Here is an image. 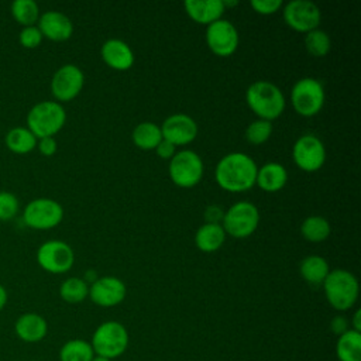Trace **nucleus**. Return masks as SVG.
<instances>
[{"instance_id": "obj_1", "label": "nucleus", "mask_w": 361, "mask_h": 361, "mask_svg": "<svg viewBox=\"0 0 361 361\" xmlns=\"http://www.w3.org/2000/svg\"><path fill=\"white\" fill-rule=\"evenodd\" d=\"M257 171L258 166L250 155L244 152H230L217 162L214 178L224 190L244 192L255 185Z\"/></svg>"}, {"instance_id": "obj_2", "label": "nucleus", "mask_w": 361, "mask_h": 361, "mask_svg": "<svg viewBox=\"0 0 361 361\" xmlns=\"http://www.w3.org/2000/svg\"><path fill=\"white\" fill-rule=\"evenodd\" d=\"M245 102L259 118L268 121L278 118L285 109V97L281 89L268 80L251 83L245 92Z\"/></svg>"}, {"instance_id": "obj_3", "label": "nucleus", "mask_w": 361, "mask_h": 361, "mask_svg": "<svg viewBox=\"0 0 361 361\" xmlns=\"http://www.w3.org/2000/svg\"><path fill=\"white\" fill-rule=\"evenodd\" d=\"M322 285L327 302L336 310H348L358 299V281L355 275L347 269L330 271Z\"/></svg>"}, {"instance_id": "obj_4", "label": "nucleus", "mask_w": 361, "mask_h": 361, "mask_svg": "<svg viewBox=\"0 0 361 361\" xmlns=\"http://www.w3.org/2000/svg\"><path fill=\"white\" fill-rule=\"evenodd\" d=\"M66 113L61 103L44 100L34 104L27 114V128L37 137H54L65 124Z\"/></svg>"}, {"instance_id": "obj_5", "label": "nucleus", "mask_w": 361, "mask_h": 361, "mask_svg": "<svg viewBox=\"0 0 361 361\" xmlns=\"http://www.w3.org/2000/svg\"><path fill=\"white\" fill-rule=\"evenodd\" d=\"M90 345L94 355L109 360L120 357L128 347L127 329L114 320L102 323L93 333Z\"/></svg>"}, {"instance_id": "obj_6", "label": "nucleus", "mask_w": 361, "mask_h": 361, "mask_svg": "<svg viewBox=\"0 0 361 361\" xmlns=\"http://www.w3.org/2000/svg\"><path fill=\"white\" fill-rule=\"evenodd\" d=\"M259 223V210L258 207L247 200L234 203L224 212L221 227L226 234H230L235 238H245L251 235Z\"/></svg>"}, {"instance_id": "obj_7", "label": "nucleus", "mask_w": 361, "mask_h": 361, "mask_svg": "<svg viewBox=\"0 0 361 361\" xmlns=\"http://www.w3.org/2000/svg\"><path fill=\"white\" fill-rule=\"evenodd\" d=\"M326 93L320 80L314 78L299 79L290 90V102L298 114L303 117L316 116L324 104Z\"/></svg>"}, {"instance_id": "obj_8", "label": "nucleus", "mask_w": 361, "mask_h": 361, "mask_svg": "<svg viewBox=\"0 0 361 361\" xmlns=\"http://www.w3.org/2000/svg\"><path fill=\"white\" fill-rule=\"evenodd\" d=\"M203 161L192 149L175 152L169 162V176L175 185L180 188H192L197 185L203 176Z\"/></svg>"}, {"instance_id": "obj_9", "label": "nucleus", "mask_w": 361, "mask_h": 361, "mask_svg": "<svg viewBox=\"0 0 361 361\" xmlns=\"http://www.w3.org/2000/svg\"><path fill=\"white\" fill-rule=\"evenodd\" d=\"M25 224L35 230H49L58 226L63 219L61 203L49 197H38L31 200L23 213Z\"/></svg>"}, {"instance_id": "obj_10", "label": "nucleus", "mask_w": 361, "mask_h": 361, "mask_svg": "<svg viewBox=\"0 0 361 361\" xmlns=\"http://www.w3.org/2000/svg\"><path fill=\"white\" fill-rule=\"evenodd\" d=\"M39 267L51 274H63L69 271L75 261L71 245L61 240H49L39 245L37 251Z\"/></svg>"}, {"instance_id": "obj_11", "label": "nucleus", "mask_w": 361, "mask_h": 361, "mask_svg": "<svg viewBox=\"0 0 361 361\" xmlns=\"http://www.w3.org/2000/svg\"><path fill=\"white\" fill-rule=\"evenodd\" d=\"M292 157L300 169L314 172L320 169L326 161V148L319 137L314 134H305L293 144Z\"/></svg>"}, {"instance_id": "obj_12", "label": "nucleus", "mask_w": 361, "mask_h": 361, "mask_svg": "<svg viewBox=\"0 0 361 361\" xmlns=\"http://www.w3.org/2000/svg\"><path fill=\"white\" fill-rule=\"evenodd\" d=\"M85 83L82 69L73 63H65L58 68L51 79V92L59 102H69L75 99Z\"/></svg>"}, {"instance_id": "obj_13", "label": "nucleus", "mask_w": 361, "mask_h": 361, "mask_svg": "<svg viewBox=\"0 0 361 361\" xmlns=\"http://www.w3.org/2000/svg\"><path fill=\"white\" fill-rule=\"evenodd\" d=\"M286 24L300 32H309L320 24V8L310 0H292L283 7Z\"/></svg>"}, {"instance_id": "obj_14", "label": "nucleus", "mask_w": 361, "mask_h": 361, "mask_svg": "<svg viewBox=\"0 0 361 361\" xmlns=\"http://www.w3.org/2000/svg\"><path fill=\"white\" fill-rule=\"evenodd\" d=\"M206 42L213 54L228 56L238 47V31L228 20L219 18L207 25Z\"/></svg>"}, {"instance_id": "obj_15", "label": "nucleus", "mask_w": 361, "mask_h": 361, "mask_svg": "<svg viewBox=\"0 0 361 361\" xmlns=\"http://www.w3.org/2000/svg\"><path fill=\"white\" fill-rule=\"evenodd\" d=\"M162 138L176 145H186L192 142L197 135V124L196 121L185 114L175 113L166 117L161 126Z\"/></svg>"}, {"instance_id": "obj_16", "label": "nucleus", "mask_w": 361, "mask_h": 361, "mask_svg": "<svg viewBox=\"0 0 361 361\" xmlns=\"http://www.w3.org/2000/svg\"><path fill=\"white\" fill-rule=\"evenodd\" d=\"M126 295H127V288L124 282L116 276L97 278L89 286L90 299L102 307H111L121 303Z\"/></svg>"}, {"instance_id": "obj_17", "label": "nucleus", "mask_w": 361, "mask_h": 361, "mask_svg": "<svg viewBox=\"0 0 361 361\" xmlns=\"http://www.w3.org/2000/svg\"><path fill=\"white\" fill-rule=\"evenodd\" d=\"M42 34V37H47L52 41H65L71 38L73 32V24L71 18L56 10L45 11L38 18L37 25Z\"/></svg>"}, {"instance_id": "obj_18", "label": "nucleus", "mask_w": 361, "mask_h": 361, "mask_svg": "<svg viewBox=\"0 0 361 361\" xmlns=\"http://www.w3.org/2000/svg\"><path fill=\"white\" fill-rule=\"evenodd\" d=\"M102 59L116 71H127L134 63V52L127 42L118 38L107 39L100 49Z\"/></svg>"}, {"instance_id": "obj_19", "label": "nucleus", "mask_w": 361, "mask_h": 361, "mask_svg": "<svg viewBox=\"0 0 361 361\" xmlns=\"http://www.w3.org/2000/svg\"><path fill=\"white\" fill-rule=\"evenodd\" d=\"M17 337L24 343H38L48 333L47 320L34 312L23 313L14 323Z\"/></svg>"}, {"instance_id": "obj_20", "label": "nucleus", "mask_w": 361, "mask_h": 361, "mask_svg": "<svg viewBox=\"0 0 361 361\" xmlns=\"http://www.w3.org/2000/svg\"><path fill=\"white\" fill-rule=\"evenodd\" d=\"M185 10L193 21L209 25L221 18L224 4L223 0H186Z\"/></svg>"}, {"instance_id": "obj_21", "label": "nucleus", "mask_w": 361, "mask_h": 361, "mask_svg": "<svg viewBox=\"0 0 361 361\" xmlns=\"http://www.w3.org/2000/svg\"><path fill=\"white\" fill-rule=\"evenodd\" d=\"M288 172L283 165L278 162H268L258 168L255 183L265 192H276L285 186Z\"/></svg>"}, {"instance_id": "obj_22", "label": "nucleus", "mask_w": 361, "mask_h": 361, "mask_svg": "<svg viewBox=\"0 0 361 361\" xmlns=\"http://www.w3.org/2000/svg\"><path fill=\"white\" fill-rule=\"evenodd\" d=\"M226 240V231L221 224L204 223L200 226L195 235L196 247L203 252H214L217 251Z\"/></svg>"}, {"instance_id": "obj_23", "label": "nucleus", "mask_w": 361, "mask_h": 361, "mask_svg": "<svg viewBox=\"0 0 361 361\" xmlns=\"http://www.w3.org/2000/svg\"><path fill=\"white\" fill-rule=\"evenodd\" d=\"M336 355L340 361H361V333L350 329L338 336Z\"/></svg>"}, {"instance_id": "obj_24", "label": "nucleus", "mask_w": 361, "mask_h": 361, "mask_svg": "<svg viewBox=\"0 0 361 361\" xmlns=\"http://www.w3.org/2000/svg\"><path fill=\"white\" fill-rule=\"evenodd\" d=\"M300 276L310 285H322L330 272L327 261L320 255H309L302 259L299 267Z\"/></svg>"}, {"instance_id": "obj_25", "label": "nucleus", "mask_w": 361, "mask_h": 361, "mask_svg": "<svg viewBox=\"0 0 361 361\" xmlns=\"http://www.w3.org/2000/svg\"><path fill=\"white\" fill-rule=\"evenodd\" d=\"M131 138L141 149H155L162 140L161 127L152 121H142L134 127Z\"/></svg>"}, {"instance_id": "obj_26", "label": "nucleus", "mask_w": 361, "mask_h": 361, "mask_svg": "<svg viewBox=\"0 0 361 361\" xmlns=\"http://www.w3.org/2000/svg\"><path fill=\"white\" fill-rule=\"evenodd\" d=\"M6 145L16 154H27L37 147L38 138L27 127H13L6 134Z\"/></svg>"}, {"instance_id": "obj_27", "label": "nucleus", "mask_w": 361, "mask_h": 361, "mask_svg": "<svg viewBox=\"0 0 361 361\" xmlns=\"http://www.w3.org/2000/svg\"><path fill=\"white\" fill-rule=\"evenodd\" d=\"M93 357L90 343L82 338L68 340L59 350V361H92Z\"/></svg>"}, {"instance_id": "obj_28", "label": "nucleus", "mask_w": 361, "mask_h": 361, "mask_svg": "<svg viewBox=\"0 0 361 361\" xmlns=\"http://www.w3.org/2000/svg\"><path fill=\"white\" fill-rule=\"evenodd\" d=\"M330 223L323 216H309L300 224L302 235L312 243H320L330 235Z\"/></svg>"}, {"instance_id": "obj_29", "label": "nucleus", "mask_w": 361, "mask_h": 361, "mask_svg": "<svg viewBox=\"0 0 361 361\" xmlns=\"http://www.w3.org/2000/svg\"><path fill=\"white\" fill-rule=\"evenodd\" d=\"M59 295L68 303H80L89 296V285L82 278L71 276L61 283Z\"/></svg>"}, {"instance_id": "obj_30", "label": "nucleus", "mask_w": 361, "mask_h": 361, "mask_svg": "<svg viewBox=\"0 0 361 361\" xmlns=\"http://www.w3.org/2000/svg\"><path fill=\"white\" fill-rule=\"evenodd\" d=\"M11 14L24 27L35 25L41 16L39 7L34 0H14L11 3Z\"/></svg>"}, {"instance_id": "obj_31", "label": "nucleus", "mask_w": 361, "mask_h": 361, "mask_svg": "<svg viewBox=\"0 0 361 361\" xmlns=\"http://www.w3.org/2000/svg\"><path fill=\"white\" fill-rule=\"evenodd\" d=\"M305 47L313 56H324L331 47L330 37L326 31L314 28L305 35Z\"/></svg>"}, {"instance_id": "obj_32", "label": "nucleus", "mask_w": 361, "mask_h": 361, "mask_svg": "<svg viewBox=\"0 0 361 361\" xmlns=\"http://www.w3.org/2000/svg\"><path fill=\"white\" fill-rule=\"evenodd\" d=\"M271 133H272L271 121L258 118L251 124H248V127L245 128V138L251 144L259 145V144H264L271 137Z\"/></svg>"}, {"instance_id": "obj_33", "label": "nucleus", "mask_w": 361, "mask_h": 361, "mask_svg": "<svg viewBox=\"0 0 361 361\" xmlns=\"http://www.w3.org/2000/svg\"><path fill=\"white\" fill-rule=\"evenodd\" d=\"M18 212V199L14 193L0 192V220H11Z\"/></svg>"}, {"instance_id": "obj_34", "label": "nucleus", "mask_w": 361, "mask_h": 361, "mask_svg": "<svg viewBox=\"0 0 361 361\" xmlns=\"http://www.w3.org/2000/svg\"><path fill=\"white\" fill-rule=\"evenodd\" d=\"M42 38L44 37L37 25L23 27V30L20 31V35H18L21 45L25 48H37L41 44Z\"/></svg>"}, {"instance_id": "obj_35", "label": "nucleus", "mask_w": 361, "mask_h": 361, "mask_svg": "<svg viewBox=\"0 0 361 361\" xmlns=\"http://www.w3.org/2000/svg\"><path fill=\"white\" fill-rule=\"evenodd\" d=\"M251 7L258 13V14H274L282 7L281 0H251Z\"/></svg>"}, {"instance_id": "obj_36", "label": "nucleus", "mask_w": 361, "mask_h": 361, "mask_svg": "<svg viewBox=\"0 0 361 361\" xmlns=\"http://www.w3.org/2000/svg\"><path fill=\"white\" fill-rule=\"evenodd\" d=\"M37 147H38V149H39V152L42 155L51 157V155H54L56 152L58 144H56L54 137H44V138H38Z\"/></svg>"}, {"instance_id": "obj_37", "label": "nucleus", "mask_w": 361, "mask_h": 361, "mask_svg": "<svg viewBox=\"0 0 361 361\" xmlns=\"http://www.w3.org/2000/svg\"><path fill=\"white\" fill-rule=\"evenodd\" d=\"M223 216H224V212L220 206L217 204H212L206 209L204 212V219H206V223H214V224H221L220 221H223Z\"/></svg>"}, {"instance_id": "obj_38", "label": "nucleus", "mask_w": 361, "mask_h": 361, "mask_svg": "<svg viewBox=\"0 0 361 361\" xmlns=\"http://www.w3.org/2000/svg\"><path fill=\"white\" fill-rule=\"evenodd\" d=\"M175 145L172 144V142H169V141H166V140H161V142L157 145V148H155V152H157V155L159 157V158H162V159H171L173 155H175Z\"/></svg>"}, {"instance_id": "obj_39", "label": "nucleus", "mask_w": 361, "mask_h": 361, "mask_svg": "<svg viewBox=\"0 0 361 361\" xmlns=\"http://www.w3.org/2000/svg\"><path fill=\"white\" fill-rule=\"evenodd\" d=\"M330 329L336 336H341L348 329V320L344 316H334L330 322Z\"/></svg>"}, {"instance_id": "obj_40", "label": "nucleus", "mask_w": 361, "mask_h": 361, "mask_svg": "<svg viewBox=\"0 0 361 361\" xmlns=\"http://www.w3.org/2000/svg\"><path fill=\"white\" fill-rule=\"evenodd\" d=\"M351 324H353L351 330H355V331L361 333V310H355V313L353 316Z\"/></svg>"}, {"instance_id": "obj_41", "label": "nucleus", "mask_w": 361, "mask_h": 361, "mask_svg": "<svg viewBox=\"0 0 361 361\" xmlns=\"http://www.w3.org/2000/svg\"><path fill=\"white\" fill-rule=\"evenodd\" d=\"M99 276H97V274H96V271L94 269H87L86 271V274H85V276L82 278L87 285H89V282H90V285L97 279Z\"/></svg>"}, {"instance_id": "obj_42", "label": "nucleus", "mask_w": 361, "mask_h": 361, "mask_svg": "<svg viewBox=\"0 0 361 361\" xmlns=\"http://www.w3.org/2000/svg\"><path fill=\"white\" fill-rule=\"evenodd\" d=\"M7 298H8V295H7V289L0 283V310H3V307L6 306V303H7Z\"/></svg>"}, {"instance_id": "obj_43", "label": "nucleus", "mask_w": 361, "mask_h": 361, "mask_svg": "<svg viewBox=\"0 0 361 361\" xmlns=\"http://www.w3.org/2000/svg\"><path fill=\"white\" fill-rule=\"evenodd\" d=\"M223 4H224V8H226V7L237 6V4H238V1H237V0H223Z\"/></svg>"}, {"instance_id": "obj_44", "label": "nucleus", "mask_w": 361, "mask_h": 361, "mask_svg": "<svg viewBox=\"0 0 361 361\" xmlns=\"http://www.w3.org/2000/svg\"><path fill=\"white\" fill-rule=\"evenodd\" d=\"M92 361H111V360H109V358H104V357H99V355H94V357L92 358Z\"/></svg>"}]
</instances>
